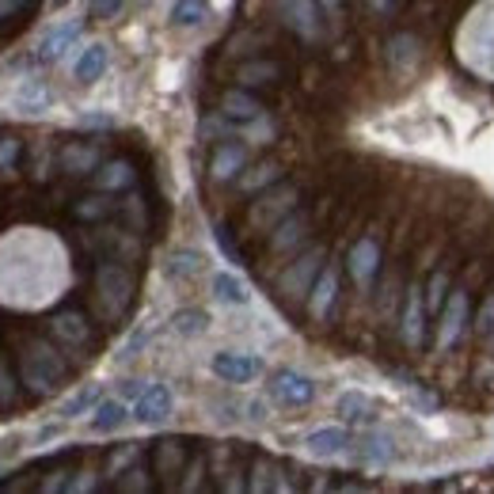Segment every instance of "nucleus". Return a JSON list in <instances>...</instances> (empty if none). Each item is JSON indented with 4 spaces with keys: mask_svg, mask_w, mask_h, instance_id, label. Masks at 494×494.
Segmentation results:
<instances>
[{
    "mask_svg": "<svg viewBox=\"0 0 494 494\" xmlns=\"http://www.w3.org/2000/svg\"><path fill=\"white\" fill-rule=\"evenodd\" d=\"M468 285H452L449 297L442 304V316H437V350H452L456 342L464 335V323H468V312H471V301H468Z\"/></svg>",
    "mask_w": 494,
    "mask_h": 494,
    "instance_id": "obj_5",
    "label": "nucleus"
},
{
    "mask_svg": "<svg viewBox=\"0 0 494 494\" xmlns=\"http://www.w3.org/2000/svg\"><path fill=\"white\" fill-rule=\"evenodd\" d=\"M369 5H373V12H388V8L396 5V0H369Z\"/></svg>",
    "mask_w": 494,
    "mask_h": 494,
    "instance_id": "obj_45",
    "label": "nucleus"
},
{
    "mask_svg": "<svg viewBox=\"0 0 494 494\" xmlns=\"http://www.w3.org/2000/svg\"><path fill=\"white\" fill-rule=\"evenodd\" d=\"M244 168H247V149H244L240 141H221V144L213 149L210 175H213L217 182H232Z\"/></svg>",
    "mask_w": 494,
    "mask_h": 494,
    "instance_id": "obj_14",
    "label": "nucleus"
},
{
    "mask_svg": "<svg viewBox=\"0 0 494 494\" xmlns=\"http://www.w3.org/2000/svg\"><path fill=\"white\" fill-rule=\"evenodd\" d=\"M426 293L423 285H407V297H404V316H399V331H404L407 350H423L426 342Z\"/></svg>",
    "mask_w": 494,
    "mask_h": 494,
    "instance_id": "obj_8",
    "label": "nucleus"
},
{
    "mask_svg": "<svg viewBox=\"0 0 494 494\" xmlns=\"http://www.w3.org/2000/svg\"><path fill=\"white\" fill-rule=\"evenodd\" d=\"M12 396H15V384H12L5 365H0V404H12Z\"/></svg>",
    "mask_w": 494,
    "mask_h": 494,
    "instance_id": "obj_43",
    "label": "nucleus"
},
{
    "mask_svg": "<svg viewBox=\"0 0 494 494\" xmlns=\"http://www.w3.org/2000/svg\"><path fill=\"white\" fill-rule=\"evenodd\" d=\"M320 5H323V8H339V5H342V0H320Z\"/></svg>",
    "mask_w": 494,
    "mask_h": 494,
    "instance_id": "obj_47",
    "label": "nucleus"
},
{
    "mask_svg": "<svg viewBox=\"0 0 494 494\" xmlns=\"http://www.w3.org/2000/svg\"><path fill=\"white\" fill-rule=\"evenodd\" d=\"M449 289H452V266H437V270L430 274V282L423 285L430 316H433V312H442V304H445V297H449Z\"/></svg>",
    "mask_w": 494,
    "mask_h": 494,
    "instance_id": "obj_31",
    "label": "nucleus"
},
{
    "mask_svg": "<svg viewBox=\"0 0 494 494\" xmlns=\"http://www.w3.org/2000/svg\"><path fill=\"white\" fill-rule=\"evenodd\" d=\"M20 160V137L15 134H0V168H12Z\"/></svg>",
    "mask_w": 494,
    "mask_h": 494,
    "instance_id": "obj_38",
    "label": "nucleus"
},
{
    "mask_svg": "<svg viewBox=\"0 0 494 494\" xmlns=\"http://www.w3.org/2000/svg\"><path fill=\"white\" fill-rule=\"evenodd\" d=\"M350 278L358 289H369L373 278L380 274V263H384V240H380V228H369L361 240L350 247Z\"/></svg>",
    "mask_w": 494,
    "mask_h": 494,
    "instance_id": "obj_6",
    "label": "nucleus"
},
{
    "mask_svg": "<svg viewBox=\"0 0 494 494\" xmlns=\"http://www.w3.org/2000/svg\"><path fill=\"white\" fill-rule=\"evenodd\" d=\"M475 335H494V285L487 289L480 312H475Z\"/></svg>",
    "mask_w": 494,
    "mask_h": 494,
    "instance_id": "obj_37",
    "label": "nucleus"
},
{
    "mask_svg": "<svg viewBox=\"0 0 494 494\" xmlns=\"http://www.w3.org/2000/svg\"><path fill=\"white\" fill-rule=\"evenodd\" d=\"M308 244V213L304 210H293L285 221L270 232V251L274 255H293L297 247Z\"/></svg>",
    "mask_w": 494,
    "mask_h": 494,
    "instance_id": "obj_13",
    "label": "nucleus"
},
{
    "mask_svg": "<svg viewBox=\"0 0 494 494\" xmlns=\"http://www.w3.org/2000/svg\"><path fill=\"white\" fill-rule=\"evenodd\" d=\"M282 77V65L278 61H247V65H240L236 69V80H240L244 88H259V84H274Z\"/></svg>",
    "mask_w": 494,
    "mask_h": 494,
    "instance_id": "obj_29",
    "label": "nucleus"
},
{
    "mask_svg": "<svg viewBox=\"0 0 494 494\" xmlns=\"http://www.w3.org/2000/svg\"><path fill=\"white\" fill-rule=\"evenodd\" d=\"M50 331L58 335L61 342H69V346H80V342L91 339V323H88L84 312H77V308H72V312H58V316H53Z\"/></svg>",
    "mask_w": 494,
    "mask_h": 494,
    "instance_id": "obj_19",
    "label": "nucleus"
},
{
    "mask_svg": "<svg viewBox=\"0 0 494 494\" xmlns=\"http://www.w3.org/2000/svg\"><path fill=\"white\" fill-rule=\"evenodd\" d=\"M361 461L365 464H377V468L392 464L396 461V437L392 433H369L361 442Z\"/></svg>",
    "mask_w": 494,
    "mask_h": 494,
    "instance_id": "obj_26",
    "label": "nucleus"
},
{
    "mask_svg": "<svg viewBox=\"0 0 494 494\" xmlns=\"http://www.w3.org/2000/svg\"><path fill=\"white\" fill-rule=\"evenodd\" d=\"M350 445H354V437H350V430H346V426H320V430H312L304 437V449L312 456H339Z\"/></svg>",
    "mask_w": 494,
    "mask_h": 494,
    "instance_id": "obj_17",
    "label": "nucleus"
},
{
    "mask_svg": "<svg viewBox=\"0 0 494 494\" xmlns=\"http://www.w3.org/2000/svg\"><path fill=\"white\" fill-rule=\"evenodd\" d=\"M172 407H175V396H172L168 384H149V388L137 396L134 418L144 426H160V423H168L172 418Z\"/></svg>",
    "mask_w": 494,
    "mask_h": 494,
    "instance_id": "obj_11",
    "label": "nucleus"
},
{
    "mask_svg": "<svg viewBox=\"0 0 494 494\" xmlns=\"http://www.w3.org/2000/svg\"><path fill=\"white\" fill-rule=\"evenodd\" d=\"M213 297L221 301V304H232V308H244L247 301H251V293H247V285L236 278V274H228V270H221V274H213Z\"/></svg>",
    "mask_w": 494,
    "mask_h": 494,
    "instance_id": "obj_24",
    "label": "nucleus"
},
{
    "mask_svg": "<svg viewBox=\"0 0 494 494\" xmlns=\"http://www.w3.org/2000/svg\"><path fill=\"white\" fill-rule=\"evenodd\" d=\"M122 8V0H91V15L96 20H111V15H118Z\"/></svg>",
    "mask_w": 494,
    "mask_h": 494,
    "instance_id": "obj_41",
    "label": "nucleus"
},
{
    "mask_svg": "<svg viewBox=\"0 0 494 494\" xmlns=\"http://www.w3.org/2000/svg\"><path fill=\"white\" fill-rule=\"evenodd\" d=\"M126 423V404L122 399H103L91 415V433H115Z\"/></svg>",
    "mask_w": 494,
    "mask_h": 494,
    "instance_id": "obj_30",
    "label": "nucleus"
},
{
    "mask_svg": "<svg viewBox=\"0 0 494 494\" xmlns=\"http://www.w3.org/2000/svg\"><path fill=\"white\" fill-rule=\"evenodd\" d=\"M15 107H20L23 115H39V111H46L50 107V88L42 84V80H23L20 88H15Z\"/></svg>",
    "mask_w": 494,
    "mask_h": 494,
    "instance_id": "obj_25",
    "label": "nucleus"
},
{
    "mask_svg": "<svg viewBox=\"0 0 494 494\" xmlns=\"http://www.w3.org/2000/svg\"><path fill=\"white\" fill-rule=\"evenodd\" d=\"M96 399H99V384H84L80 392H72L61 404V418H77V415L91 411V407H96Z\"/></svg>",
    "mask_w": 494,
    "mask_h": 494,
    "instance_id": "obj_35",
    "label": "nucleus"
},
{
    "mask_svg": "<svg viewBox=\"0 0 494 494\" xmlns=\"http://www.w3.org/2000/svg\"><path fill=\"white\" fill-rule=\"evenodd\" d=\"M168 323H172V331L182 335V339H198V335L210 331V316L202 312V308H179Z\"/></svg>",
    "mask_w": 494,
    "mask_h": 494,
    "instance_id": "obj_28",
    "label": "nucleus"
},
{
    "mask_svg": "<svg viewBox=\"0 0 494 494\" xmlns=\"http://www.w3.org/2000/svg\"><path fill=\"white\" fill-rule=\"evenodd\" d=\"M107 61H111L107 46H103V42H91V46L80 53V58H77V69H72V72H77L80 84H96L103 72H107Z\"/></svg>",
    "mask_w": 494,
    "mask_h": 494,
    "instance_id": "obj_20",
    "label": "nucleus"
},
{
    "mask_svg": "<svg viewBox=\"0 0 494 494\" xmlns=\"http://www.w3.org/2000/svg\"><path fill=\"white\" fill-rule=\"evenodd\" d=\"M210 369H213V377L221 380V384H247V380H255V377L263 373V361H259V358H251V354L221 350V354H213Z\"/></svg>",
    "mask_w": 494,
    "mask_h": 494,
    "instance_id": "obj_10",
    "label": "nucleus"
},
{
    "mask_svg": "<svg viewBox=\"0 0 494 494\" xmlns=\"http://www.w3.org/2000/svg\"><path fill=\"white\" fill-rule=\"evenodd\" d=\"M107 213H111V198H107V191L103 194H88V198H80V202L72 206V217H80V221H103Z\"/></svg>",
    "mask_w": 494,
    "mask_h": 494,
    "instance_id": "obj_36",
    "label": "nucleus"
},
{
    "mask_svg": "<svg viewBox=\"0 0 494 494\" xmlns=\"http://www.w3.org/2000/svg\"><path fill=\"white\" fill-rule=\"evenodd\" d=\"M134 179H137V172H134V163H130V160H111V163H103V168L96 172L99 191H107V194L134 187Z\"/></svg>",
    "mask_w": 494,
    "mask_h": 494,
    "instance_id": "obj_21",
    "label": "nucleus"
},
{
    "mask_svg": "<svg viewBox=\"0 0 494 494\" xmlns=\"http://www.w3.org/2000/svg\"><path fill=\"white\" fill-rule=\"evenodd\" d=\"M266 475H270V464H266V461H259V464L251 468V483H247V487H251V490H266V487H270Z\"/></svg>",
    "mask_w": 494,
    "mask_h": 494,
    "instance_id": "obj_42",
    "label": "nucleus"
},
{
    "mask_svg": "<svg viewBox=\"0 0 494 494\" xmlns=\"http://www.w3.org/2000/svg\"><path fill=\"white\" fill-rule=\"evenodd\" d=\"M61 172H69V175L99 172V149H96V144H80V141L65 144V149H61Z\"/></svg>",
    "mask_w": 494,
    "mask_h": 494,
    "instance_id": "obj_18",
    "label": "nucleus"
},
{
    "mask_svg": "<svg viewBox=\"0 0 494 494\" xmlns=\"http://www.w3.org/2000/svg\"><path fill=\"white\" fill-rule=\"evenodd\" d=\"M96 301L107 320H122L134 304V274L118 259H107L96 270Z\"/></svg>",
    "mask_w": 494,
    "mask_h": 494,
    "instance_id": "obj_1",
    "label": "nucleus"
},
{
    "mask_svg": "<svg viewBox=\"0 0 494 494\" xmlns=\"http://www.w3.org/2000/svg\"><path fill=\"white\" fill-rule=\"evenodd\" d=\"M221 115L228 122H255L263 115V107L255 96H247V91H228V96L221 99Z\"/></svg>",
    "mask_w": 494,
    "mask_h": 494,
    "instance_id": "obj_22",
    "label": "nucleus"
},
{
    "mask_svg": "<svg viewBox=\"0 0 494 494\" xmlns=\"http://www.w3.org/2000/svg\"><path fill=\"white\" fill-rule=\"evenodd\" d=\"M210 15V0H175L172 23L175 27H198Z\"/></svg>",
    "mask_w": 494,
    "mask_h": 494,
    "instance_id": "obj_33",
    "label": "nucleus"
},
{
    "mask_svg": "<svg viewBox=\"0 0 494 494\" xmlns=\"http://www.w3.org/2000/svg\"><path fill=\"white\" fill-rule=\"evenodd\" d=\"M274 182H282V163L266 160V163H259V168H251V175L240 179V191L244 194H259V191L274 187Z\"/></svg>",
    "mask_w": 494,
    "mask_h": 494,
    "instance_id": "obj_32",
    "label": "nucleus"
},
{
    "mask_svg": "<svg viewBox=\"0 0 494 494\" xmlns=\"http://www.w3.org/2000/svg\"><path fill=\"white\" fill-rule=\"evenodd\" d=\"M327 266V251L323 247H308L304 255H297L278 278V297L282 301H304L308 293H312L320 270Z\"/></svg>",
    "mask_w": 494,
    "mask_h": 494,
    "instance_id": "obj_3",
    "label": "nucleus"
},
{
    "mask_svg": "<svg viewBox=\"0 0 494 494\" xmlns=\"http://www.w3.org/2000/svg\"><path fill=\"white\" fill-rule=\"evenodd\" d=\"M130 475H134V480H118L115 487H118V490H149V487H153L149 480H144V475H149L144 468H130Z\"/></svg>",
    "mask_w": 494,
    "mask_h": 494,
    "instance_id": "obj_40",
    "label": "nucleus"
},
{
    "mask_svg": "<svg viewBox=\"0 0 494 494\" xmlns=\"http://www.w3.org/2000/svg\"><path fill=\"white\" fill-rule=\"evenodd\" d=\"M65 380V361L46 342H31L23 354V384L31 392H53Z\"/></svg>",
    "mask_w": 494,
    "mask_h": 494,
    "instance_id": "obj_4",
    "label": "nucleus"
},
{
    "mask_svg": "<svg viewBox=\"0 0 494 494\" xmlns=\"http://www.w3.org/2000/svg\"><path fill=\"white\" fill-rule=\"evenodd\" d=\"M206 259L198 251H172V259L163 263V274H168L172 282H194L198 274H202Z\"/></svg>",
    "mask_w": 494,
    "mask_h": 494,
    "instance_id": "obj_23",
    "label": "nucleus"
},
{
    "mask_svg": "<svg viewBox=\"0 0 494 494\" xmlns=\"http://www.w3.org/2000/svg\"><path fill=\"white\" fill-rule=\"evenodd\" d=\"M247 411H251V418H266V407H263V404H247Z\"/></svg>",
    "mask_w": 494,
    "mask_h": 494,
    "instance_id": "obj_46",
    "label": "nucleus"
},
{
    "mask_svg": "<svg viewBox=\"0 0 494 494\" xmlns=\"http://www.w3.org/2000/svg\"><path fill=\"white\" fill-rule=\"evenodd\" d=\"M27 5H31V0H0V20H8V15L23 12Z\"/></svg>",
    "mask_w": 494,
    "mask_h": 494,
    "instance_id": "obj_44",
    "label": "nucleus"
},
{
    "mask_svg": "<svg viewBox=\"0 0 494 494\" xmlns=\"http://www.w3.org/2000/svg\"><path fill=\"white\" fill-rule=\"evenodd\" d=\"M339 301V266L327 263L320 270V278L312 285V293H308V312H312L316 323H327V316H331V308Z\"/></svg>",
    "mask_w": 494,
    "mask_h": 494,
    "instance_id": "obj_12",
    "label": "nucleus"
},
{
    "mask_svg": "<svg viewBox=\"0 0 494 494\" xmlns=\"http://www.w3.org/2000/svg\"><path fill=\"white\" fill-rule=\"evenodd\" d=\"M213 236H217V244H221V251L228 255V263H240V247H236V240L228 236V228H225V225H217Z\"/></svg>",
    "mask_w": 494,
    "mask_h": 494,
    "instance_id": "obj_39",
    "label": "nucleus"
},
{
    "mask_svg": "<svg viewBox=\"0 0 494 494\" xmlns=\"http://www.w3.org/2000/svg\"><path fill=\"white\" fill-rule=\"evenodd\" d=\"M187 461H191V452H187V445L182 442H156V449H153V475H160V480H175V475H182L187 471Z\"/></svg>",
    "mask_w": 494,
    "mask_h": 494,
    "instance_id": "obj_15",
    "label": "nucleus"
},
{
    "mask_svg": "<svg viewBox=\"0 0 494 494\" xmlns=\"http://www.w3.org/2000/svg\"><path fill=\"white\" fill-rule=\"evenodd\" d=\"M297 202H301V191L293 187V182H274V187L259 191V198L251 202L247 228L251 232H274L293 210H297Z\"/></svg>",
    "mask_w": 494,
    "mask_h": 494,
    "instance_id": "obj_2",
    "label": "nucleus"
},
{
    "mask_svg": "<svg viewBox=\"0 0 494 494\" xmlns=\"http://www.w3.org/2000/svg\"><path fill=\"white\" fill-rule=\"evenodd\" d=\"M388 61H392L396 69L418 61V39H415V34H396V39L388 42Z\"/></svg>",
    "mask_w": 494,
    "mask_h": 494,
    "instance_id": "obj_34",
    "label": "nucleus"
},
{
    "mask_svg": "<svg viewBox=\"0 0 494 494\" xmlns=\"http://www.w3.org/2000/svg\"><path fill=\"white\" fill-rule=\"evenodd\" d=\"M278 5V15L285 20V27L293 34H301L304 42H316L323 34V23H320V0H274Z\"/></svg>",
    "mask_w": 494,
    "mask_h": 494,
    "instance_id": "obj_7",
    "label": "nucleus"
},
{
    "mask_svg": "<svg viewBox=\"0 0 494 494\" xmlns=\"http://www.w3.org/2000/svg\"><path fill=\"white\" fill-rule=\"evenodd\" d=\"M339 415L346 418V423H373L377 404L365 392H346V396H339Z\"/></svg>",
    "mask_w": 494,
    "mask_h": 494,
    "instance_id": "obj_27",
    "label": "nucleus"
},
{
    "mask_svg": "<svg viewBox=\"0 0 494 494\" xmlns=\"http://www.w3.org/2000/svg\"><path fill=\"white\" fill-rule=\"evenodd\" d=\"M270 396L278 399L282 407H308L316 399V380L304 377V373L282 369V373H274V380H270Z\"/></svg>",
    "mask_w": 494,
    "mask_h": 494,
    "instance_id": "obj_9",
    "label": "nucleus"
},
{
    "mask_svg": "<svg viewBox=\"0 0 494 494\" xmlns=\"http://www.w3.org/2000/svg\"><path fill=\"white\" fill-rule=\"evenodd\" d=\"M80 20H72V23H61V27H53L50 34H42V42H39V53H34V58H39L42 65H53L58 58H65V50H72V42L80 39Z\"/></svg>",
    "mask_w": 494,
    "mask_h": 494,
    "instance_id": "obj_16",
    "label": "nucleus"
}]
</instances>
